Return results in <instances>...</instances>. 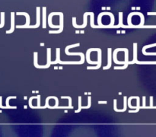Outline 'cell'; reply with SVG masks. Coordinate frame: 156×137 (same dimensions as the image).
I'll list each match as a JSON object with an SVG mask.
<instances>
[{
    "instance_id": "obj_13",
    "label": "cell",
    "mask_w": 156,
    "mask_h": 137,
    "mask_svg": "<svg viewBox=\"0 0 156 137\" xmlns=\"http://www.w3.org/2000/svg\"><path fill=\"white\" fill-rule=\"evenodd\" d=\"M90 53H91V51H89V50H87V53H86V60H87V62H88V64H93V65H95V64H98V61H91V59H90Z\"/></svg>"
},
{
    "instance_id": "obj_9",
    "label": "cell",
    "mask_w": 156,
    "mask_h": 137,
    "mask_svg": "<svg viewBox=\"0 0 156 137\" xmlns=\"http://www.w3.org/2000/svg\"><path fill=\"white\" fill-rule=\"evenodd\" d=\"M37 24L35 25H29L27 28H37L41 25V16H40V8H37Z\"/></svg>"
},
{
    "instance_id": "obj_10",
    "label": "cell",
    "mask_w": 156,
    "mask_h": 137,
    "mask_svg": "<svg viewBox=\"0 0 156 137\" xmlns=\"http://www.w3.org/2000/svg\"><path fill=\"white\" fill-rule=\"evenodd\" d=\"M137 61V44L136 43H134L133 44V60L131 61V62H128V63L129 64H134L136 63Z\"/></svg>"
},
{
    "instance_id": "obj_2",
    "label": "cell",
    "mask_w": 156,
    "mask_h": 137,
    "mask_svg": "<svg viewBox=\"0 0 156 137\" xmlns=\"http://www.w3.org/2000/svg\"><path fill=\"white\" fill-rule=\"evenodd\" d=\"M109 15L110 18H111V24L108 25V27H111L112 26H114V21H115V18H114V15H113L112 13H111V12H102V13L99 14L98 19V25L100 26V27H104V26H105V25H103V24H102V23H101V18L103 17V15Z\"/></svg>"
},
{
    "instance_id": "obj_11",
    "label": "cell",
    "mask_w": 156,
    "mask_h": 137,
    "mask_svg": "<svg viewBox=\"0 0 156 137\" xmlns=\"http://www.w3.org/2000/svg\"><path fill=\"white\" fill-rule=\"evenodd\" d=\"M53 15H55L54 12H53V13H50V15H49L48 16V25L49 27H51V28H59L60 27V26L59 25H53V24H52V18H53Z\"/></svg>"
},
{
    "instance_id": "obj_19",
    "label": "cell",
    "mask_w": 156,
    "mask_h": 137,
    "mask_svg": "<svg viewBox=\"0 0 156 137\" xmlns=\"http://www.w3.org/2000/svg\"><path fill=\"white\" fill-rule=\"evenodd\" d=\"M62 99H68L69 100V107L70 109H73V107L72 105V97H69V96H62L61 97Z\"/></svg>"
},
{
    "instance_id": "obj_3",
    "label": "cell",
    "mask_w": 156,
    "mask_h": 137,
    "mask_svg": "<svg viewBox=\"0 0 156 137\" xmlns=\"http://www.w3.org/2000/svg\"><path fill=\"white\" fill-rule=\"evenodd\" d=\"M140 15V17L141 18V23H140L139 25H136V27H142L143 25H144V23H145V17L144 15H143L142 13H140V12H132V13H130L129 15V16H128V18H127V21H128V24H129V27H134V25H133L132 23H131V18H132V17L133 16V15Z\"/></svg>"
},
{
    "instance_id": "obj_6",
    "label": "cell",
    "mask_w": 156,
    "mask_h": 137,
    "mask_svg": "<svg viewBox=\"0 0 156 137\" xmlns=\"http://www.w3.org/2000/svg\"><path fill=\"white\" fill-rule=\"evenodd\" d=\"M98 64L96 66H88L87 67V69H98L101 66V50H99L98 51Z\"/></svg>"
},
{
    "instance_id": "obj_23",
    "label": "cell",
    "mask_w": 156,
    "mask_h": 137,
    "mask_svg": "<svg viewBox=\"0 0 156 137\" xmlns=\"http://www.w3.org/2000/svg\"><path fill=\"white\" fill-rule=\"evenodd\" d=\"M147 15H156V12H148Z\"/></svg>"
},
{
    "instance_id": "obj_5",
    "label": "cell",
    "mask_w": 156,
    "mask_h": 137,
    "mask_svg": "<svg viewBox=\"0 0 156 137\" xmlns=\"http://www.w3.org/2000/svg\"><path fill=\"white\" fill-rule=\"evenodd\" d=\"M59 26H60V27H59V29L58 30H55V31L54 30H50L49 33H59L63 30V15H62V13H60V15H59Z\"/></svg>"
},
{
    "instance_id": "obj_22",
    "label": "cell",
    "mask_w": 156,
    "mask_h": 137,
    "mask_svg": "<svg viewBox=\"0 0 156 137\" xmlns=\"http://www.w3.org/2000/svg\"><path fill=\"white\" fill-rule=\"evenodd\" d=\"M11 98H16V97H15V96H14V97H8V98H7V101H6V102H7V106H8V107H9V108H15H15H16V107H10V106H9V99H11Z\"/></svg>"
},
{
    "instance_id": "obj_21",
    "label": "cell",
    "mask_w": 156,
    "mask_h": 137,
    "mask_svg": "<svg viewBox=\"0 0 156 137\" xmlns=\"http://www.w3.org/2000/svg\"><path fill=\"white\" fill-rule=\"evenodd\" d=\"M128 65H129V63L126 62V63H125L124 65H123V66H114V69H125V68H127Z\"/></svg>"
},
{
    "instance_id": "obj_14",
    "label": "cell",
    "mask_w": 156,
    "mask_h": 137,
    "mask_svg": "<svg viewBox=\"0 0 156 137\" xmlns=\"http://www.w3.org/2000/svg\"><path fill=\"white\" fill-rule=\"evenodd\" d=\"M60 48H56V58L54 62H51V64H57L60 61Z\"/></svg>"
},
{
    "instance_id": "obj_8",
    "label": "cell",
    "mask_w": 156,
    "mask_h": 137,
    "mask_svg": "<svg viewBox=\"0 0 156 137\" xmlns=\"http://www.w3.org/2000/svg\"><path fill=\"white\" fill-rule=\"evenodd\" d=\"M156 46V43L155 44H149V45H147V46H144V47H143V54L145 55V56H156V53H147V52H146V49H149V48H151V47H154Z\"/></svg>"
},
{
    "instance_id": "obj_15",
    "label": "cell",
    "mask_w": 156,
    "mask_h": 137,
    "mask_svg": "<svg viewBox=\"0 0 156 137\" xmlns=\"http://www.w3.org/2000/svg\"><path fill=\"white\" fill-rule=\"evenodd\" d=\"M90 15H91V27H92V28H100V26H99V25L98 26L94 25V13H93V12H91Z\"/></svg>"
},
{
    "instance_id": "obj_4",
    "label": "cell",
    "mask_w": 156,
    "mask_h": 137,
    "mask_svg": "<svg viewBox=\"0 0 156 137\" xmlns=\"http://www.w3.org/2000/svg\"><path fill=\"white\" fill-rule=\"evenodd\" d=\"M91 12H86V13L84 14V16H83V24L82 25H77L76 24V17H73V27H76V28H85V27L87 26V17H88V15H90Z\"/></svg>"
},
{
    "instance_id": "obj_12",
    "label": "cell",
    "mask_w": 156,
    "mask_h": 137,
    "mask_svg": "<svg viewBox=\"0 0 156 137\" xmlns=\"http://www.w3.org/2000/svg\"><path fill=\"white\" fill-rule=\"evenodd\" d=\"M43 10V19H42V27L45 29L47 27V16H46V8H44Z\"/></svg>"
},
{
    "instance_id": "obj_17",
    "label": "cell",
    "mask_w": 156,
    "mask_h": 137,
    "mask_svg": "<svg viewBox=\"0 0 156 137\" xmlns=\"http://www.w3.org/2000/svg\"><path fill=\"white\" fill-rule=\"evenodd\" d=\"M11 24H12V27L9 30L6 31V33H12V32L14 31V29H15V21H14V14H12V22H11Z\"/></svg>"
},
{
    "instance_id": "obj_24",
    "label": "cell",
    "mask_w": 156,
    "mask_h": 137,
    "mask_svg": "<svg viewBox=\"0 0 156 137\" xmlns=\"http://www.w3.org/2000/svg\"><path fill=\"white\" fill-rule=\"evenodd\" d=\"M108 103V101H107V100H105V101H101V100H99L98 101V104H107Z\"/></svg>"
},
{
    "instance_id": "obj_18",
    "label": "cell",
    "mask_w": 156,
    "mask_h": 137,
    "mask_svg": "<svg viewBox=\"0 0 156 137\" xmlns=\"http://www.w3.org/2000/svg\"><path fill=\"white\" fill-rule=\"evenodd\" d=\"M137 100V104H136V111H129V113H137V112H139V111H140V97H138V98L136 99Z\"/></svg>"
},
{
    "instance_id": "obj_20",
    "label": "cell",
    "mask_w": 156,
    "mask_h": 137,
    "mask_svg": "<svg viewBox=\"0 0 156 137\" xmlns=\"http://www.w3.org/2000/svg\"><path fill=\"white\" fill-rule=\"evenodd\" d=\"M81 110H82V97L79 96V108L77 111H76V113L80 112Z\"/></svg>"
},
{
    "instance_id": "obj_7",
    "label": "cell",
    "mask_w": 156,
    "mask_h": 137,
    "mask_svg": "<svg viewBox=\"0 0 156 137\" xmlns=\"http://www.w3.org/2000/svg\"><path fill=\"white\" fill-rule=\"evenodd\" d=\"M108 65L103 68L104 70L108 69L109 68L111 67V62H112V50L111 48L108 49Z\"/></svg>"
},
{
    "instance_id": "obj_16",
    "label": "cell",
    "mask_w": 156,
    "mask_h": 137,
    "mask_svg": "<svg viewBox=\"0 0 156 137\" xmlns=\"http://www.w3.org/2000/svg\"><path fill=\"white\" fill-rule=\"evenodd\" d=\"M59 64H63V65H66V64H79L81 65V62H78V61H59Z\"/></svg>"
},
{
    "instance_id": "obj_1",
    "label": "cell",
    "mask_w": 156,
    "mask_h": 137,
    "mask_svg": "<svg viewBox=\"0 0 156 137\" xmlns=\"http://www.w3.org/2000/svg\"><path fill=\"white\" fill-rule=\"evenodd\" d=\"M80 46V44L78 43V44H73V45H69L67 46L65 49V53L67 56H81V64H83L85 62V54L83 53H69V50L71 48H73V47H79Z\"/></svg>"
}]
</instances>
